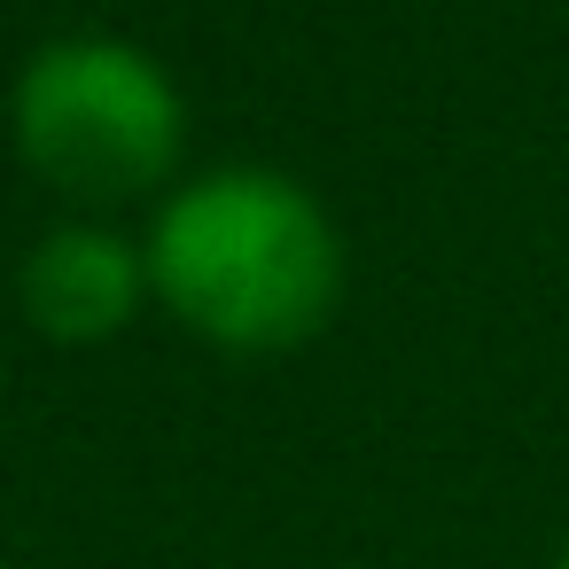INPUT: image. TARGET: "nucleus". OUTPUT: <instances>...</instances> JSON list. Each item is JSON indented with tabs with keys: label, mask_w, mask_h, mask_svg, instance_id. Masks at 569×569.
Returning <instances> with one entry per match:
<instances>
[{
	"label": "nucleus",
	"mask_w": 569,
	"mask_h": 569,
	"mask_svg": "<svg viewBox=\"0 0 569 569\" xmlns=\"http://www.w3.org/2000/svg\"><path fill=\"white\" fill-rule=\"evenodd\" d=\"M553 569H569V553H561V561H553Z\"/></svg>",
	"instance_id": "4"
},
{
	"label": "nucleus",
	"mask_w": 569,
	"mask_h": 569,
	"mask_svg": "<svg viewBox=\"0 0 569 569\" xmlns=\"http://www.w3.org/2000/svg\"><path fill=\"white\" fill-rule=\"evenodd\" d=\"M0 569H9V561H0Z\"/></svg>",
	"instance_id": "5"
},
{
	"label": "nucleus",
	"mask_w": 569,
	"mask_h": 569,
	"mask_svg": "<svg viewBox=\"0 0 569 569\" xmlns=\"http://www.w3.org/2000/svg\"><path fill=\"white\" fill-rule=\"evenodd\" d=\"M17 297H24V320L48 343H110L149 305V258L126 234H110L94 219H71V227H48L24 250Z\"/></svg>",
	"instance_id": "3"
},
{
	"label": "nucleus",
	"mask_w": 569,
	"mask_h": 569,
	"mask_svg": "<svg viewBox=\"0 0 569 569\" xmlns=\"http://www.w3.org/2000/svg\"><path fill=\"white\" fill-rule=\"evenodd\" d=\"M9 141L24 172L71 203H133L172 180L188 102L149 48L118 32H63L17 71Z\"/></svg>",
	"instance_id": "2"
},
{
	"label": "nucleus",
	"mask_w": 569,
	"mask_h": 569,
	"mask_svg": "<svg viewBox=\"0 0 569 569\" xmlns=\"http://www.w3.org/2000/svg\"><path fill=\"white\" fill-rule=\"evenodd\" d=\"M149 305L234 359L297 351L343 297V234L273 164H219L180 180L149 219Z\"/></svg>",
	"instance_id": "1"
}]
</instances>
